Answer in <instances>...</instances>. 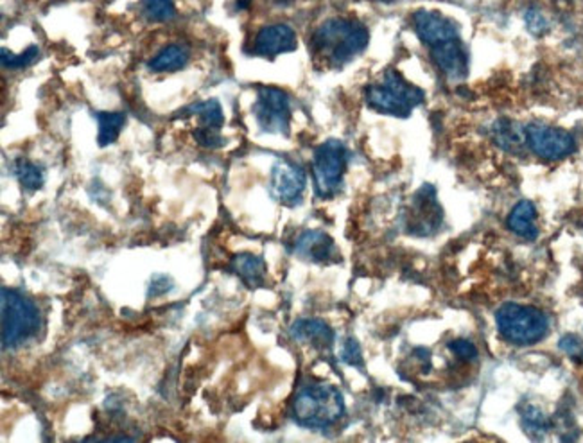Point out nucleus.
I'll use <instances>...</instances> for the list:
<instances>
[{"mask_svg": "<svg viewBox=\"0 0 583 443\" xmlns=\"http://www.w3.org/2000/svg\"><path fill=\"white\" fill-rule=\"evenodd\" d=\"M366 103L379 114L408 117L424 101L419 86L408 83L397 70H386L380 81L370 84L364 92Z\"/></svg>", "mask_w": 583, "mask_h": 443, "instance_id": "7ed1b4c3", "label": "nucleus"}, {"mask_svg": "<svg viewBox=\"0 0 583 443\" xmlns=\"http://www.w3.org/2000/svg\"><path fill=\"white\" fill-rule=\"evenodd\" d=\"M297 49V35L285 24L266 26L259 31L253 44V52L259 56L273 58L282 52H291Z\"/></svg>", "mask_w": 583, "mask_h": 443, "instance_id": "9b49d317", "label": "nucleus"}, {"mask_svg": "<svg viewBox=\"0 0 583 443\" xmlns=\"http://www.w3.org/2000/svg\"><path fill=\"white\" fill-rule=\"evenodd\" d=\"M142 6L146 17L155 22H169L176 17L172 0H142Z\"/></svg>", "mask_w": 583, "mask_h": 443, "instance_id": "5701e85b", "label": "nucleus"}, {"mask_svg": "<svg viewBox=\"0 0 583 443\" xmlns=\"http://www.w3.org/2000/svg\"><path fill=\"white\" fill-rule=\"evenodd\" d=\"M526 146L542 160H562L574 153L576 142L574 137L555 126L547 124H530L524 130Z\"/></svg>", "mask_w": 583, "mask_h": 443, "instance_id": "6e6552de", "label": "nucleus"}, {"mask_svg": "<svg viewBox=\"0 0 583 443\" xmlns=\"http://www.w3.org/2000/svg\"><path fill=\"white\" fill-rule=\"evenodd\" d=\"M345 413L341 392L327 383H311L299 390L293 400L295 420L307 429H327Z\"/></svg>", "mask_w": 583, "mask_h": 443, "instance_id": "f03ea898", "label": "nucleus"}, {"mask_svg": "<svg viewBox=\"0 0 583 443\" xmlns=\"http://www.w3.org/2000/svg\"><path fill=\"white\" fill-rule=\"evenodd\" d=\"M408 219H410L408 228L413 233H427L429 230L440 225L442 210L436 203L433 189L426 187L415 196Z\"/></svg>", "mask_w": 583, "mask_h": 443, "instance_id": "ddd939ff", "label": "nucleus"}, {"mask_svg": "<svg viewBox=\"0 0 583 443\" xmlns=\"http://www.w3.org/2000/svg\"><path fill=\"white\" fill-rule=\"evenodd\" d=\"M370 42L366 26L354 19H331L323 22L311 38L316 58L331 67H341L361 54Z\"/></svg>", "mask_w": 583, "mask_h": 443, "instance_id": "f257e3e1", "label": "nucleus"}, {"mask_svg": "<svg viewBox=\"0 0 583 443\" xmlns=\"http://www.w3.org/2000/svg\"><path fill=\"white\" fill-rule=\"evenodd\" d=\"M100 124V135H97V142L101 147L110 146L117 140L123 126L126 124V114L123 112H97L93 114Z\"/></svg>", "mask_w": 583, "mask_h": 443, "instance_id": "6ab92c4d", "label": "nucleus"}, {"mask_svg": "<svg viewBox=\"0 0 583 443\" xmlns=\"http://www.w3.org/2000/svg\"><path fill=\"white\" fill-rule=\"evenodd\" d=\"M494 135H496L498 144L505 149H514V147H519L523 142H526L524 133H521L517 130V126L510 121H499L494 128Z\"/></svg>", "mask_w": 583, "mask_h": 443, "instance_id": "4be33fe9", "label": "nucleus"}, {"mask_svg": "<svg viewBox=\"0 0 583 443\" xmlns=\"http://www.w3.org/2000/svg\"><path fill=\"white\" fill-rule=\"evenodd\" d=\"M496 323L499 334L512 344L526 346L539 343L547 334V318L546 314L531 305L521 304H505L496 312Z\"/></svg>", "mask_w": 583, "mask_h": 443, "instance_id": "39448f33", "label": "nucleus"}, {"mask_svg": "<svg viewBox=\"0 0 583 443\" xmlns=\"http://www.w3.org/2000/svg\"><path fill=\"white\" fill-rule=\"evenodd\" d=\"M276 3H285V0H276Z\"/></svg>", "mask_w": 583, "mask_h": 443, "instance_id": "7c9ffc66", "label": "nucleus"}, {"mask_svg": "<svg viewBox=\"0 0 583 443\" xmlns=\"http://www.w3.org/2000/svg\"><path fill=\"white\" fill-rule=\"evenodd\" d=\"M336 251L334 241L320 230H307L302 233L295 244V253L306 260L313 262H325Z\"/></svg>", "mask_w": 583, "mask_h": 443, "instance_id": "4468645a", "label": "nucleus"}, {"mask_svg": "<svg viewBox=\"0 0 583 443\" xmlns=\"http://www.w3.org/2000/svg\"><path fill=\"white\" fill-rule=\"evenodd\" d=\"M524 20H526L528 29L533 35H537V36H540V35H544V33L549 31V22H547L546 15L540 10H537V8H530L526 12V15H524Z\"/></svg>", "mask_w": 583, "mask_h": 443, "instance_id": "393cba45", "label": "nucleus"}, {"mask_svg": "<svg viewBox=\"0 0 583 443\" xmlns=\"http://www.w3.org/2000/svg\"><path fill=\"white\" fill-rule=\"evenodd\" d=\"M449 348L454 352V356L461 358V360H467V361H472L477 358V350L474 346V343L467 341V339H456V341H451L449 343Z\"/></svg>", "mask_w": 583, "mask_h": 443, "instance_id": "bb28decb", "label": "nucleus"}, {"mask_svg": "<svg viewBox=\"0 0 583 443\" xmlns=\"http://www.w3.org/2000/svg\"><path fill=\"white\" fill-rule=\"evenodd\" d=\"M0 56H3L0 59H3V65H4L6 68H24V67L35 63V61L40 58V49L33 45V47H29L26 52H22V54H19V56L13 54V52L8 51V49H3V52H0Z\"/></svg>", "mask_w": 583, "mask_h": 443, "instance_id": "b1692460", "label": "nucleus"}, {"mask_svg": "<svg viewBox=\"0 0 583 443\" xmlns=\"http://www.w3.org/2000/svg\"><path fill=\"white\" fill-rule=\"evenodd\" d=\"M508 228L523 239L533 241L539 235L537 228V209L531 202H521L514 207L508 216Z\"/></svg>", "mask_w": 583, "mask_h": 443, "instance_id": "f3484780", "label": "nucleus"}, {"mask_svg": "<svg viewBox=\"0 0 583 443\" xmlns=\"http://www.w3.org/2000/svg\"><path fill=\"white\" fill-rule=\"evenodd\" d=\"M196 140L204 146V147H220L225 144V140L220 135V130H209V128H200L194 133Z\"/></svg>", "mask_w": 583, "mask_h": 443, "instance_id": "cd10ccee", "label": "nucleus"}, {"mask_svg": "<svg viewBox=\"0 0 583 443\" xmlns=\"http://www.w3.org/2000/svg\"><path fill=\"white\" fill-rule=\"evenodd\" d=\"M253 114L259 126L269 133H289L291 101L287 94L275 86H262L257 92Z\"/></svg>", "mask_w": 583, "mask_h": 443, "instance_id": "0eeeda50", "label": "nucleus"}, {"mask_svg": "<svg viewBox=\"0 0 583 443\" xmlns=\"http://www.w3.org/2000/svg\"><path fill=\"white\" fill-rule=\"evenodd\" d=\"M0 307H3V346L15 348L40 330V311L22 293L3 288L0 289Z\"/></svg>", "mask_w": 583, "mask_h": 443, "instance_id": "20e7f679", "label": "nucleus"}, {"mask_svg": "<svg viewBox=\"0 0 583 443\" xmlns=\"http://www.w3.org/2000/svg\"><path fill=\"white\" fill-rule=\"evenodd\" d=\"M291 336L299 343H306L316 348L331 346L334 341L332 328L322 320H299L291 327Z\"/></svg>", "mask_w": 583, "mask_h": 443, "instance_id": "2eb2a0df", "label": "nucleus"}, {"mask_svg": "<svg viewBox=\"0 0 583 443\" xmlns=\"http://www.w3.org/2000/svg\"><path fill=\"white\" fill-rule=\"evenodd\" d=\"M187 114L192 115H198L202 128H209V130H220L225 123V115L221 110V105L216 99L211 101H204V103H196L192 105Z\"/></svg>", "mask_w": 583, "mask_h": 443, "instance_id": "aec40b11", "label": "nucleus"}, {"mask_svg": "<svg viewBox=\"0 0 583 443\" xmlns=\"http://www.w3.org/2000/svg\"><path fill=\"white\" fill-rule=\"evenodd\" d=\"M433 59L436 67L445 74L447 79L458 81L467 75L468 70V54L459 38L449 40L431 47Z\"/></svg>", "mask_w": 583, "mask_h": 443, "instance_id": "f8f14e48", "label": "nucleus"}, {"mask_svg": "<svg viewBox=\"0 0 583 443\" xmlns=\"http://www.w3.org/2000/svg\"><path fill=\"white\" fill-rule=\"evenodd\" d=\"M347 167V147L339 140L320 144L313 156V176L320 198H331L339 191Z\"/></svg>", "mask_w": 583, "mask_h": 443, "instance_id": "423d86ee", "label": "nucleus"}, {"mask_svg": "<svg viewBox=\"0 0 583 443\" xmlns=\"http://www.w3.org/2000/svg\"><path fill=\"white\" fill-rule=\"evenodd\" d=\"M341 358L345 363L348 365H361L363 363V358H361V350H359V344L355 339H348L347 344L343 346V352H341Z\"/></svg>", "mask_w": 583, "mask_h": 443, "instance_id": "c85d7f7f", "label": "nucleus"}, {"mask_svg": "<svg viewBox=\"0 0 583 443\" xmlns=\"http://www.w3.org/2000/svg\"><path fill=\"white\" fill-rule=\"evenodd\" d=\"M560 348L574 361H583V341L578 336L567 334L560 339Z\"/></svg>", "mask_w": 583, "mask_h": 443, "instance_id": "a878e982", "label": "nucleus"}, {"mask_svg": "<svg viewBox=\"0 0 583 443\" xmlns=\"http://www.w3.org/2000/svg\"><path fill=\"white\" fill-rule=\"evenodd\" d=\"M234 272L236 275L250 288V289H257L264 284V277H266V262L252 253H241L234 257Z\"/></svg>", "mask_w": 583, "mask_h": 443, "instance_id": "dca6fc26", "label": "nucleus"}, {"mask_svg": "<svg viewBox=\"0 0 583 443\" xmlns=\"http://www.w3.org/2000/svg\"><path fill=\"white\" fill-rule=\"evenodd\" d=\"M252 4V0H237V8L239 10H246Z\"/></svg>", "mask_w": 583, "mask_h": 443, "instance_id": "c756f323", "label": "nucleus"}, {"mask_svg": "<svg viewBox=\"0 0 583 443\" xmlns=\"http://www.w3.org/2000/svg\"><path fill=\"white\" fill-rule=\"evenodd\" d=\"M306 184L307 178L300 165L287 160H280L273 165L269 186H271V194L276 202L285 205L297 203L302 198Z\"/></svg>", "mask_w": 583, "mask_h": 443, "instance_id": "1a4fd4ad", "label": "nucleus"}, {"mask_svg": "<svg viewBox=\"0 0 583 443\" xmlns=\"http://www.w3.org/2000/svg\"><path fill=\"white\" fill-rule=\"evenodd\" d=\"M190 54L185 45H167L151 61L149 68L153 72H174L187 65Z\"/></svg>", "mask_w": 583, "mask_h": 443, "instance_id": "a211bd4d", "label": "nucleus"}, {"mask_svg": "<svg viewBox=\"0 0 583 443\" xmlns=\"http://www.w3.org/2000/svg\"><path fill=\"white\" fill-rule=\"evenodd\" d=\"M384 3H390V0H384Z\"/></svg>", "mask_w": 583, "mask_h": 443, "instance_id": "2f4dec72", "label": "nucleus"}, {"mask_svg": "<svg viewBox=\"0 0 583 443\" xmlns=\"http://www.w3.org/2000/svg\"><path fill=\"white\" fill-rule=\"evenodd\" d=\"M413 26L419 38L429 47L456 40L459 36L458 22L438 12H417L413 17Z\"/></svg>", "mask_w": 583, "mask_h": 443, "instance_id": "9d476101", "label": "nucleus"}, {"mask_svg": "<svg viewBox=\"0 0 583 443\" xmlns=\"http://www.w3.org/2000/svg\"><path fill=\"white\" fill-rule=\"evenodd\" d=\"M15 174H17V178L20 182L22 187L29 189V191H36L44 186L45 182V172L40 165L26 160V158H20L17 160L15 163Z\"/></svg>", "mask_w": 583, "mask_h": 443, "instance_id": "412c9836", "label": "nucleus"}]
</instances>
